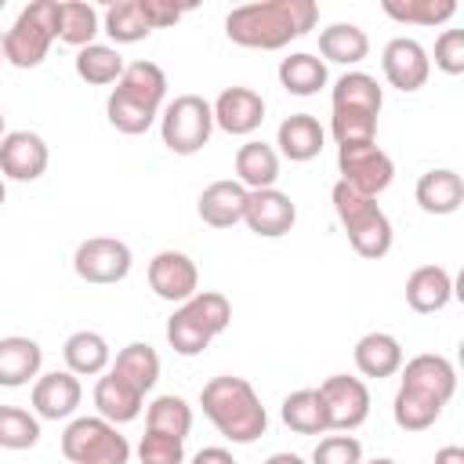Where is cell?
Masks as SVG:
<instances>
[{
	"mask_svg": "<svg viewBox=\"0 0 464 464\" xmlns=\"http://www.w3.org/2000/svg\"><path fill=\"white\" fill-rule=\"evenodd\" d=\"M399 388H410L417 395H428L435 402H450L453 392H457V370L446 355H435V352H420L413 359H406L399 366Z\"/></svg>",
	"mask_w": 464,
	"mask_h": 464,
	"instance_id": "obj_14",
	"label": "cell"
},
{
	"mask_svg": "<svg viewBox=\"0 0 464 464\" xmlns=\"http://www.w3.org/2000/svg\"><path fill=\"white\" fill-rule=\"evenodd\" d=\"M381 69H384V80H388L395 91L413 94V91H420V87L428 83V76H431V58H428V51H424L420 40H413V36H395V40H388L384 51H381Z\"/></svg>",
	"mask_w": 464,
	"mask_h": 464,
	"instance_id": "obj_12",
	"label": "cell"
},
{
	"mask_svg": "<svg viewBox=\"0 0 464 464\" xmlns=\"http://www.w3.org/2000/svg\"><path fill=\"white\" fill-rule=\"evenodd\" d=\"M40 442V417L22 406H0V450H33Z\"/></svg>",
	"mask_w": 464,
	"mask_h": 464,
	"instance_id": "obj_39",
	"label": "cell"
},
{
	"mask_svg": "<svg viewBox=\"0 0 464 464\" xmlns=\"http://www.w3.org/2000/svg\"><path fill=\"white\" fill-rule=\"evenodd\" d=\"M323 406H326V420L330 431H355L359 424H366L370 417V388L362 377H348V373H330L319 384Z\"/></svg>",
	"mask_w": 464,
	"mask_h": 464,
	"instance_id": "obj_11",
	"label": "cell"
},
{
	"mask_svg": "<svg viewBox=\"0 0 464 464\" xmlns=\"http://www.w3.org/2000/svg\"><path fill=\"white\" fill-rule=\"evenodd\" d=\"M0 62H4V33H0Z\"/></svg>",
	"mask_w": 464,
	"mask_h": 464,
	"instance_id": "obj_51",
	"label": "cell"
},
{
	"mask_svg": "<svg viewBox=\"0 0 464 464\" xmlns=\"http://www.w3.org/2000/svg\"><path fill=\"white\" fill-rule=\"evenodd\" d=\"M33 413L40 420H69L80 402H83V388H80V377L69 373V370H51V373H40L33 381Z\"/></svg>",
	"mask_w": 464,
	"mask_h": 464,
	"instance_id": "obj_16",
	"label": "cell"
},
{
	"mask_svg": "<svg viewBox=\"0 0 464 464\" xmlns=\"http://www.w3.org/2000/svg\"><path fill=\"white\" fill-rule=\"evenodd\" d=\"M145 428L174 435V439H185L192 431V406L181 395H156L145 406Z\"/></svg>",
	"mask_w": 464,
	"mask_h": 464,
	"instance_id": "obj_36",
	"label": "cell"
},
{
	"mask_svg": "<svg viewBox=\"0 0 464 464\" xmlns=\"http://www.w3.org/2000/svg\"><path fill=\"white\" fill-rule=\"evenodd\" d=\"M130 265H134V254L123 239L116 236H91L76 246L72 254V268L83 283H94V286H112V283H123L130 276Z\"/></svg>",
	"mask_w": 464,
	"mask_h": 464,
	"instance_id": "obj_10",
	"label": "cell"
},
{
	"mask_svg": "<svg viewBox=\"0 0 464 464\" xmlns=\"http://www.w3.org/2000/svg\"><path fill=\"white\" fill-rule=\"evenodd\" d=\"M279 417L297 435H326L330 431V420H326V406H323L319 388H297V392H290L283 399V406H279Z\"/></svg>",
	"mask_w": 464,
	"mask_h": 464,
	"instance_id": "obj_28",
	"label": "cell"
},
{
	"mask_svg": "<svg viewBox=\"0 0 464 464\" xmlns=\"http://www.w3.org/2000/svg\"><path fill=\"white\" fill-rule=\"evenodd\" d=\"M319 4L315 0H261L232 7L225 18V36L250 51H279L290 40H301L315 29Z\"/></svg>",
	"mask_w": 464,
	"mask_h": 464,
	"instance_id": "obj_1",
	"label": "cell"
},
{
	"mask_svg": "<svg viewBox=\"0 0 464 464\" xmlns=\"http://www.w3.org/2000/svg\"><path fill=\"white\" fill-rule=\"evenodd\" d=\"M435 464H464V450L460 446H442L435 453Z\"/></svg>",
	"mask_w": 464,
	"mask_h": 464,
	"instance_id": "obj_46",
	"label": "cell"
},
{
	"mask_svg": "<svg viewBox=\"0 0 464 464\" xmlns=\"http://www.w3.org/2000/svg\"><path fill=\"white\" fill-rule=\"evenodd\" d=\"M58 40V0H33L4 29V62L14 69H36Z\"/></svg>",
	"mask_w": 464,
	"mask_h": 464,
	"instance_id": "obj_6",
	"label": "cell"
},
{
	"mask_svg": "<svg viewBox=\"0 0 464 464\" xmlns=\"http://www.w3.org/2000/svg\"><path fill=\"white\" fill-rule=\"evenodd\" d=\"M453 297V276L442 265H420L406 279V304L420 315L442 312Z\"/></svg>",
	"mask_w": 464,
	"mask_h": 464,
	"instance_id": "obj_26",
	"label": "cell"
},
{
	"mask_svg": "<svg viewBox=\"0 0 464 464\" xmlns=\"http://www.w3.org/2000/svg\"><path fill=\"white\" fill-rule=\"evenodd\" d=\"M163 98H167V76L156 62H130L123 69V76L116 80V87L109 91L105 102V116L120 134H145L160 112H163Z\"/></svg>",
	"mask_w": 464,
	"mask_h": 464,
	"instance_id": "obj_3",
	"label": "cell"
},
{
	"mask_svg": "<svg viewBox=\"0 0 464 464\" xmlns=\"http://www.w3.org/2000/svg\"><path fill=\"white\" fill-rule=\"evenodd\" d=\"M337 170H341L344 185H352L355 192L373 196V199L395 181V160L377 141L337 145Z\"/></svg>",
	"mask_w": 464,
	"mask_h": 464,
	"instance_id": "obj_9",
	"label": "cell"
},
{
	"mask_svg": "<svg viewBox=\"0 0 464 464\" xmlns=\"http://www.w3.org/2000/svg\"><path fill=\"white\" fill-rule=\"evenodd\" d=\"M149 286L160 301H170V304H185L196 290H199V268L188 254L181 250H160L152 261H149Z\"/></svg>",
	"mask_w": 464,
	"mask_h": 464,
	"instance_id": "obj_13",
	"label": "cell"
},
{
	"mask_svg": "<svg viewBox=\"0 0 464 464\" xmlns=\"http://www.w3.org/2000/svg\"><path fill=\"white\" fill-rule=\"evenodd\" d=\"M330 203H334V214H337L344 236H348V243H352V250L359 257L377 261V257H384L392 250V236L395 232H392V221H388V214L381 210V203L373 196H362L352 185L337 181L330 188Z\"/></svg>",
	"mask_w": 464,
	"mask_h": 464,
	"instance_id": "obj_4",
	"label": "cell"
},
{
	"mask_svg": "<svg viewBox=\"0 0 464 464\" xmlns=\"http://www.w3.org/2000/svg\"><path fill=\"white\" fill-rule=\"evenodd\" d=\"M4 199H7V188H4V178H0V207H4Z\"/></svg>",
	"mask_w": 464,
	"mask_h": 464,
	"instance_id": "obj_49",
	"label": "cell"
},
{
	"mask_svg": "<svg viewBox=\"0 0 464 464\" xmlns=\"http://www.w3.org/2000/svg\"><path fill=\"white\" fill-rule=\"evenodd\" d=\"M188 464H236V457L225 446H203L199 453H192Z\"/></svg>",
	"mask_w": 464,
	"mask_h": 464,
	"instance_id": "obj_45",
	"label": "cell"
},
{
	"mask_svg": "<svg viewBox=\"0 0 464 464\" xmlns=\"http://www.w3.org/2000/svg\"><path fill=\"white\" fill-rule=\"evenodd\" d=\"M232 167H236V181L246 192L276 188V181H279V152H276V145L257 141V138H250V141H243L236 149Z\"/></svg>",
	"mask_w": 464,
	"mask_h": 464,
	"instance_id": "obj_25",
	"label": "cell"
},
{
	"mask_svg": "<svg viewBox=\"0 0 464 464\" xmlns=\"http://www.w3.org/2000/svg\"><path fill=\"white\" fill-rule=\"evenodd\" d=\"M246 188L236 181V178H221V181H210L203 192H199V203H196V214L203 225L210 228H232L243 221V210H246Z\"/></svg>",
	"mask_w": 464,
	"mask_h": 464,
	"instance_id": "obj_19",
	"label": "cell"
},
{
	"mask_svg": "<svg viewBox=\"0 0 464 464\" xmlns=\"http://www.w3.org/2000/svg\"><path fill=\"white\" fill-rule=\"evenodd\" d=\"M279 83L286 94H297V98H308V94H319L330 80L326 72V62L319 54H308V51H297V54H286L276 69Z\"/></svg>",
	"mask_w": 464,
	"mask_h": 464,
	"instance_id": "obj_30",
	"label": "cell"
},
{
	"mask_svg": "<svg viewBox=\"0 0 464 464\" xmlns=\"http://www.w3.org/2000/svg\"><path fill=\"white\" fill-rule=\"evenodd\" d=\"M392 417L402 431H424L442 417V402H435L428 395H417L410 388H399L395 399H392Z\"/></svg>",
	"mask_w": 464,
	"mask_h": 464,
	"instance_id": "obj_38",
	"label": "cell"
},
{
	"mask_svg": "<svg viewBox=\"0 0 464 464\" xmlns=\"http://www.w3.org/2000/svg\"><path fill=\"white\" fill-rule=\"evenodd\" d=\"M413 199H417V207H420L424 214H435V218L457 214L460 203H464V178H460L453 167L424 170V174L417 178Z\"/></svg>",
	"mask_w": 464,
	"mask_h": 464,
	"instance_id": "obj_20",
	"label": "cell"
},
{
	"mask_svg": "<svg viewBox=\"0 0 464 464\" xmlns=\"http://www.w3.org/2000/svg\"><path fill=\"white\" fill-rule=\"evenodd\" d=\"M44 348L33 337L7 334L0 337V388H22L40 377Z\"/></svg>",
	"mask_w": 464,
	"mask_h": 464,
	"instance_id": "obj_24",
	"label": "cell"
},
{
	"mask_svg": "<svg viewBox=\"0 0 464 464\" xmlns=\"http://www.w3.org/2000/svg\"><path fill=\"white\" fill-rule=\"evenodd\" d=\"M62 453L69 464H127L130 442L105 417H72L62 431Z\"/></svg>",
	"mask_w": 464,
	"mask_h": 464,
	"instance_id": "obj_7",
	"label": "cell"
},
{
	"mask_svg": "<svg viewBox=\"0 0 464 464\" xmlns=\"http://www.w3.org/2000/svg\"><path fill=\"white\" fill-rule=\"evenodd\" d=\"M51 163L47 141L36 130H7L0 141V174L11 181H36Z\"/></svg>",
	"mask_w": 464,
	"mask_h": 464,
	"instance_id": "obj_17",
	"label": "cell"
},
{
	"mask_svg": "<svg viewBox=\"0 0 464 464\" xmlns=\"http://www.w3.org/2000/svg\"><path fill=\"white\" fill-rule=\"evenodd\" d=\"M102 33H109L112 47L145 40L152 29H149V22L141 14V0H116V4H109L105 14H102Z\"/></svg>",
	"mask_w": 464,
	"mask_h": 464,
	"instance_id": "obj_35",
	"label": "cell"
},
{
	"mask_svg": "<svg viewBox=\"0 0 464 464\" xmlns=\"http://www.w3.org/2000/svg\"><path fill=\"white\" fill-rule=\"evenodd\" d=\"M319 54L334 65H359L370 54V36L355 22H334L319 33Z\"/></svg>",
	"mask_w": 464,
	"mask_h": 464,
	"instance_id": "obj_29",
	"label": "cell"
},
{
	"mask_svg": "<svg viewBox=\"0 0 464 464\" xmlns=\"http://www.w3.org/2000/svg\"><path fill=\"white\" fill-rule=\"evenodd\" d=\"M138 460L141 464H185V439L145 428V435L138 442Z\"/></svg>",
	"mask_w": 464,
	"mask_h": 464,
	"instance_id": "obj_42",
	"label": "cell"
},
{
	"mask_svg": "<svg viewBox=\"0 0 464 464\" xmlns=\"http://www.w3.org/2000/svg\"><path fill=\"white\" fill-rule=\"evenodd\" d=\"M185 11H188V4H174V0H141V14H145L149 29H167V25H174Z\"/></svg>",
	"mask_w": 464,
	"mask_h": 464,
	"instance_id": "obj_44",
	"label": "cell"
},
{
	"mask_svg": "<svg viewBox=\"0 0 464 464\" xmlns=\"http://www.w3.org/2000/svg\"><path fill=\"white\" fill-rule=\"evenodd\" d=\"M141 402H145V395L134 384H127L120 373H112V370H105L98 377V384H94V410H98V417H105L116 428L138 420Z\"/></svg>",
	"mask_w": 464,
	"mask_h": 464,
	"instance_id": "obj_23",
	"label": "cell"
},
{
	"mask_svg": "<svg viewBox=\"0 0 464 464\" xmlns=\"http://www.w3.org/2000/svg\"><path fill=\"white\" fill-rule=\"evenodd\" d=\"M72 69H76V76H80L83 83H91V87H109V83H116V80L123 76L127 62H123V54H120V47H112V44H87V47L76 51Z\"/></svg>",
	"mask_w": 464,
	"mask_h": 464,
	"instance_id": "obj_33",
	"label": "cell"
},
{
	"mask_svg": "<svg viewBox=\"0 0 464 464\" xmlns=\"http://www.w3.org/2000/svg\"><path fill=\"white\" fill-rule=\"evenodd\" d=\"M65 370L76 377H102L112 366V348L98 330H76L62 344Z\"/></svg>",
	"mask_w": 464,
	"mask_h": 464,
	"instance_id": "obj_27",
	"label": "cell"
},
{
	"mask_svg": "<svg viewBox=\"0 0 464 464\" xmlns=\"http://www.w3.org/2000/svg\"><path fill=\"white\" fill-rule=\"evenodd\" d=\"M102 33V14L87 0H58V40L69 47H87Z\"/></svg>",
	"mask_w": 464,
	"mask_h": 464,
	"instance_id": "obj_34",
	"label": "cell"
},
{
	"mask_svg": "<svg viewBox=\"0 0 464 464\" xmlns=\"http://www.w3.org/2000/svg\"><path fill=\"white\" fill-rule=\"evenodd\" d=\"M214 127H221L232 138H250L265 123V98L254 87H225L214 102Z\"/></svg>",
	"mask_w": 464,
	"mask_h": 464,
	"instance_id": "obj_15",
	"label": "cell"
},
{
	"mask_svg": "<svg viewBox=\"0 0 464 464\" xmlns=\"http://www.w3.org/2000/svg\"><path fill=\"white\" fill-rule=\"evenodd\" d=\"M362 464H395L392 457H373V460H362Z\"/></svg>",
	"mask_w": 464,
	"mask_h": 464,
	"instance_id": "obj_48",
	"label": "cell"
},
{
	"mask_svg": "<svg viewBox=\"0 0 464 464\" xmlns=\"http://www.w3.org/2000/svg\"><path fill=\"white\" fill-rule=\"evenodd\" d=\"M330 102H334V109H359V112L381 116L384 91H381L377 76H370V72H362V69H352V72H344V76L334 80Z\"/></svg>",
	"mask_w": 464,
	"mask_h": 464,
	"instance_id": "obj_31",
	"label": "cell"
},
{
	"mask_svg": "<svg viewBox=\"0 0 464 464\" xmlns=\"http://www.w3.org/2000/svg\"><path fill=\"white\" fill-rule=\"evenodd\" d=\"M381 11L402 25H442L457 14L453 0H384Z\"/></svg>",
	"mask_w": 464,
	"mask_h": 464,
	"instance_id": "obj_37",
	"label": "cell"
},
{
	"mask_svg": "<svg viewBox=\"0 0 464 464\" xmlns=\"http://www.w3.org/2000/svg\"><path fill=\"white\" fill-rule=\"evenodd\" d=\"M297 221V207L286 192L279 188H257L246 196V210H243V225L261 236V239H279L294 228Z\"/></svg>",
	"mask_w": 464,
	"mask_h": 464,
	"instance_id": "obj_18",
	"label": "cell"
},
{
	"mask_svg": "<svg viewBox=\"0 0 464 464\" xmlns=\"http://www.w3.org/2000/svg\"><path fill=\"white\" fill-rule=\"evenodd\" d=\"M265 464H308V460H304V457H297V453H286V450H283V453H272Z\"/></svg>",
	"mask_w": 464,
	"mask_h": 464,
	"instance_id": "obj_47",
	"label": "cell"
},
{
	"mask_svg": "<svg viewBox=\"0 0 464 464\" xmlns=\"http://www.w3.org/2000/svg\"><path fill=\"white\" fill-rule=\"evenodd\" d=\"M312 464H362V442L348 431L323 435L312 450Z\"/></svg>",
	"mask_w": 464,
	"mask_h": 464,
	"instance_id": "obj_41",
	"label": "cell"
},
{
	"mask_svg": "<svg viewBox=\"0 0 464 464\" xmlns=\"http://www.w3.org/2000/svg\"><path fill=\"white\" fill-rule=\"evenodd\" d=\"M352 359H355V370H359L362 377H373V381L395 377L399 366H402V344H399V337L388 334V330H370V334H362V337L355 341Z\"/></svg>",
	"mask_w": 464,
	"mask_h": 464,
	"instance_id": "obj_22",
	"label": "cell"
},
{
	"mask_svg": "<svg viewBox=\"0 0 464 464\" xmlns=\"http://www.w3.org/2000/svg\"><path fill=\"white\" fill-rule=\"evenodd\" d=\"M232 323V304L225 294L218 290H196L185 304L174 308V315L167 319V344L192 359L199 355L203 348H210V341L218 334H225Z\"/></svg>",
	"mask_w": 464,
	"mask_h": 464,
	"instance_id": "obj_5",
	"label": "cell"
},
{
	"mask_svg": "<svg viewBox=\"0 0 464 464\" xmlns=\"http://www.w3.org/2000/svg\"><path fill=\"white\" fill-rule=\"evenodd\" d=\"M323 141H326V130L312 112H290L276 130V145H279L276 152L286 156L290 163L315 160L323 152Z\"/></svg>",
	"mask_w": 464,
	"mask_h": 464,
	"instance_id": "obj_21",
	"label": "cell"
},
{
	"mask_svg": "<svg viewBox=\"0 0 464 464\" xmlns=\"http://www.w3.org/2000/svg\"><path fill=\"white\" fill-rule=\"evenodd\" d=\"M199 406H203L207 420L228 442H239V446L257 442L268 428V413L261 406V395L254 392V384L246 377H232V373L210 377L199 392Z\"/></svg>",
	"mask_w": 464,
	"mask_h": 464,
	"instance_id": "obj_2",
	"label": "cell"
},
{
	"mask_svg": "<svg viewBox=\"0 0 464 464\" xmlns=\"http://www.w3.org/2000/svg\"><path fill=\"white\" fill-rule=\"evenodd\" d=\"M0 11H4V0H0Z\"/></svg>",
	"mask_w": 464,
	"mask_h": 464,
	"instance_id": "obj_52",
	"label": "cell"
},
{
	"mask_svg": "<svg viewBox=\"0 0 464 464\" xmlns=\"http://www.w3.org/2000/svg\"><path fill=\"white\" fill-rule=\"evenodd\" d=\"M109 370L120 373L127 384H134V388L145 395V392H152L156 381H160V355H156V348H152L149 341H130V344H123V348L116 352V359H112Z\"/></svg>",
	"mask_w": 464,
	"mask_h": 464,
	"instance_id": "obj_32",
	"label": "cell"
},
{
	"mask_svg": "<svg viewBox=\"0 0 464 464\" xmlns=\"http://www.w3.org/2000/svg\"><path fill=\"white\" fill-rule=\"evenodd\" d=\"M435 69H442L446 76L464 72V29H442L435 36Z\"/></svg>",
	"mask_w": 464,
	"mask_h": 464,
	"instance_id": "obj_43",
	"label": "cell"
},
{
	"mask_svg": "<svg viewBox=\"0 0 464 464\" xmlns=\"http://www.w3.org/2000/svg\"><path fill=\"white\" fill-rule=\"evenodd\" d=\"M4 134H7V130H4V109H0V141H4Z\"/></svg>",
	"mask_w": 464,
	"mask_h": 464,
	"instance_id": "obj_50",
	"label": "cell"
},
{
	"mask_svg": "<svg viewBox=\"0 0 464 464\" xmlns=\"http://www.w3.org/2000/svg\"><path fill=\"white\" fill-rule=\"evenodd\" d=\"M330 134L337 145H362L377 141V116L359 109H334L330 112Z\"/></svg>",
	"mask_w": 464,
	"mask_h": 464,
	"instance_id": "obj_40",
	"label": "cell"
},
{
	"mask_svg": "<svg viewBox=\"0 0 464 464\" xmlns=\"http://www.w3.org/2000/svg\"><path fill=\"white\" fill-rule=\"evenodd\" d=\"M214 134V112L203 94H178L160 112V138L174 156L199 152Z\"/></svg>",
	"mask_w": 464,
	"mask_h": 464,
	"instance_id": "obj_8",
	"label": "cell"
}]
</instances>
